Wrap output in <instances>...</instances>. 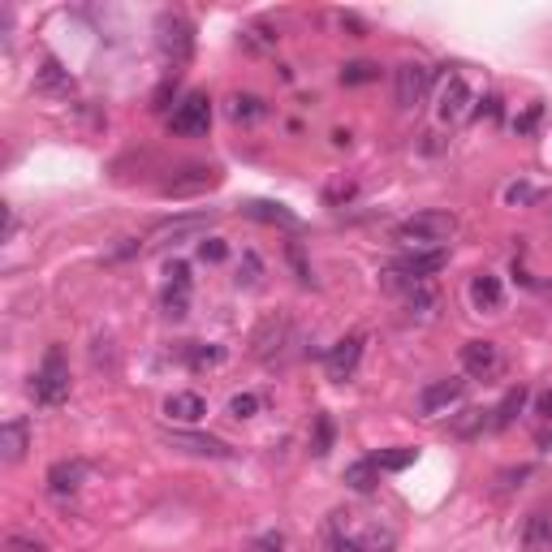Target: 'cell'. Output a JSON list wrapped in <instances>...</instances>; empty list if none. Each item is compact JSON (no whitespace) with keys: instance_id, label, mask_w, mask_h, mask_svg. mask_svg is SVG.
I'll return each mask as SVG.
<instances>
[{"instance_id":"cell-6","label":"cell","mask_w":552,"mask_h":552,"mask_svg":"<svg viewBox=\"0 0 552 552\" xmlns=\"http://www.w3.org/2000/svg\"><path fill=\"white\" fill-rule=\"evenodd\" d=\"M445 264H449V251H410L389 268V285L406 289L414 281H432L436 272H445Z\"/></svg>"},{"instance_id":"cell-36","label":"cell","mask_w":552,"mask_h":552,"mask_svg":"<svg viewBox=\"0 0 552 552\" xmlns=\"http://www.w3.org/2000/svg\"><path fill=\"white\" fill-rule=\"evenodd\" d=\"M5 548L9 552H48V544L44 540H31V535H9Z\"/></svg>"},{"instance_id":"cell-12","label":"cell","mask_w":552,"mask_h":552,"mask_svg":"<svg viewBox=\"0 0 552 552\" xmlns=\"http://www.w3.org/2000/svg\"><path fill=\"white\" fill-rule=\"evenodd\" d=\"M358 358H363V333H350L341 337L333 350H328L324 367H328V380H350L358 371Z\"/></svg>"},{"instance_id":"cell-38","label":"cell","mask_w":552,"mask_h":552,"mask_svg":"<svg viewBox=\"0 0 552 552\" xmlns=\"http://www.w3.org/2000/svg\"><path fill=\"white\" fill-rule=\"evenodd\" d=\"M354 195H358V186H354V182H337L333 190H328V203L337 207V203H350Z\"/></svg>"},{"instance_id":"cell-17","label":"cell","mask_w":552,"mask_h":552,"mask_svg":"<svg viewBox=\"0 0 552 552\" xmlns=\"http://www.w3.org/2000/svg\"><path fill=\"white\" fill-rule=\"evenodd\" d=\"M522 548H527V552L552 548V501L527 514V522H522Z\"/></svg>"},{"instance_id":"cell-34","label":"cell","mask_w":552,"mask_h":552,"mask_svg":"<svg viewBox=\"0 0 552 552\" xmlns=\"http://www.w3.org/2000/svg\"><path fill=\"white\" fill-rule=\"evenodd\" d=\"M199 259H203V264H225V259H229V242L225 238H203L199 242Z\"/></svg>"},{"instance_id":"cell-35","label":"cell","mask_w":552,"mask_h":552,"mask_svg":"<svg viewBox=\"0 0 552 552\" xmlns=\"http://www.w3.org/2000/svg\"><path fill=\"white\" fill-rule=\"evenodd\" d=\"M540 117H544V104H531L522 117H514V130H518V134H531L535 126H540Z\"/></svg>"},{"instance_id":"cell-16","label":"cell","mask_w":552,"mask_h":552,"mask_svg":"<svg viewBox=\"0 0 552 552\" xmlns=\"http://www.w3.org/2000/svg\"><path fill=\"white\" fill-rule=\"evenodd\" d=\"M216 182H220V173L212 164H186L182 173H173L169 182H164V195H195V190H207Z\"/></svg>"},{"instance_id":"cell-8","label":"cell","mask_w":552,"mask_h":552,"mask_svg":"<svg viewBox=\"0 0 552 552\" xmlns=\"http://www.w3.org/2000/svg\"><path fill=\"white\" fill-rule=\"evenodd\" d=\"M427 87H432V69H427L423 61H406L393 69V91H397V108H414L423 104Z\"/></svg>"},{"instance_id":"cell-10","label":"cell","mask_w":552,"mask_h":552,"mask_svg":"<svg viewBox=\"0 0 552 552\" xmlns=\"http://www.w3.org/2000/svg\"><path fill=\"white\" fill-rule=\"evenodd\" d=\"M160 311L169 320H186V311H190V268L186 264H169V281L160 289Z\"/></svg>"},{"instance_id":"cell-14","label":"cell","mask_w":552,"mask_h":552,"mask_svg":"<svg viewBox=\"0 0 552 552\" xmlns=\"http://www.w3.org/2000/svg\"><path fill=\"white\" fill-rule=\"evenodd\" d=\"M462 393H466V380H432V384H423V393H419V410L427 419H432V414H445L449 406L462 402Z\"/></svg>"},{"instance_id":"cell-28","label":"cell","mask_w":552,"mask_h":552,"mask_svg":"<svg viewBox=\"0 0 552 552\" xmlns=\"http://www.w3.org/2000/svg\"><path fill=\"white\" fill-rule=\"evenodd\" d=\"M39 87H44V91H61V95H69V91H74V78L65 74L57 57H48L44 69H39Z\"/></svg>"},{"instance_id":"cell-15","label":"cell","mask_w":552,"mask_h":552,"mask_svg":"<svg viewBox=\"0 0 552 552\" xmlns=\"http://www.w3.org/2000/svg\"><path fill=\"white\" fill-rule=\"evenodd\" d=\"M87 483V462L82 458H61L48 466V492L52 496H74Z\"/></svg>"},{"instance_id":"cell-5","label":"cell","mask_w":552,"mask_h":552,"mask_svg":"<svg viewBox=\"0 0 552 552\" xmlns=\"http://www.w3.org/2000/svg\"><path fill=\"white\" fill-rule=\"evenodd\" d=\"M156 44H160V52H164V61H169V65H186L190 52H195V26H190L182 13H160Z\"/></svg>"},{"instance_id":"cell-39","label":"cell","mask_w":552,"mask_h":552,"mask_svg":"<svg viewBox=\"0 0 552 552\" xmlns=\"http://www.w3.org/2000/svg\"><path fill=\"white\" fill-rule=\"evenodd\" d=\"M337 22H341V31H350L354 39H363V35H367V22H363V18H354V13H341Z\"/></svg>"},{"instance_id":"cell-24","label":"cell","mask_w":552,"mask_h":552,"mask_svg":"<svg viewBox=\"0 0 552 552\" xmlns=\"http://www.w3.org/2000/svg\"><path fill=\"white\" fill-rule=\"evenodd\" d=\"M436 307H440V289L432 281L406 285V311H410V320H432Z\"/></svg>"},{"instance_id":"cell-26","label":"cell","mask_w":552,"mask_h":552,"mask_svg":"<svg viewBox=\"0 0 552 552\" xmlns=\"http://www.w3.org/2000/svg\"><path fill=\"white\" fill-rule=\"evenodd\" d=\"M345 483H350L354 492H376V483H380V466L371 462V458H363V462H350L345 466Z\"/></svg>"},{"instance_id":"cell-32","label":"cell","mask_w":552,"mask_h":552,"mask_svg":"<svg viewBox=\"0 0 552 552\" xmlns=\"http://www.w3.org/2000/svg\"><path fill=\"white\" fill-rule=\"evenodd\" d=\"M376 78H380V65H371V61H350L341 69L345 87H367V82H376Z\"/></svg>"},{"instance_id":"cell-33","label":"cell","mask_w":552,"mask_h":552,"mask_svg":"<svg viewBox=\"0 0 552 552\" xmlns=\"http://www.w3.org/2000/svg\"><path fill=\"white\" fill-rule=\"evenodd\" d=\"M255 414H259V397L255 393H233L229 397V419L246 423V419H255Z\"/></svg>"},{"instance_id":"cell-20","label":"cell","mask_w":552,"mask_h":552,"mask_svg":"<svg viewBox=\"0 0 552 552\" xmlns=\"http://www.w3.org/2000/svg\"><path fill=\"white\" fill-rule=\"evenodd\" d=\"M225 113H229V121H238V126H255V121L268 117V100H264V95H255V91H233Z\"/></svg>"},{"instance_id":"cell-42","label":"cell","mask_w":552,"mask_h":552,"mask_svg":"<svg viewBox=\"0 0 552 552\" xmlns=\"http://www.w3.org/2000/svg\"><path fill=\"white\" fill-rule=\"evenodd\" d=\"M535 414H540L544 423H552V389H544L540 397H535Z\"/></svg>"},{"instance_id":"cell-1","label":"cell","mask_w":552,"mask_h":552,"mask_svg":"<svg viewBox=\"0 0 552 552\" xmlns=\"http://www.w3.org/2000/svg\"><path fill=\"white\" fill-rule=\"evenodd\" d=\"M397 531L371 509H337L328 518V552H393Z\"/></svg>"},{"instance_id":"cell-3","label":"cell","mask_w":552,"mask_h":552,"mask_svg":"<svg viewBox=\"0 0 552 552\" xmlns=\"http://www.w3.org/2000/svg\"><path fill=\"white\" fill-rule=\"evenodd\" d=\"M31 397L44 410L52 406H61L65 397H69V363H65V350L61 345H52V350L44 354V363L35 367V376H31Z\"/></svg>"},{"instance_id":"cell-7","label":"cell","mask_w":552,"mask_h":552,"mask_svg":"<svg viewBox=\"0 0 552 552\" xmlns=\"http://www.w3.org/2000/svg\"><path fill=\"white\" fill-rule=\"evenodd\" d=\"M207 126H212V100H207L203 91L182 95L177 108H173V117H169V130L195 138V134H207Z\"/></svg>"},{"instance_id":"cell-11","label":"cell","mask_w":552,"mask_h":552,"mask_svg":"<svg viewBox=\"0 0 552 552\" xmlns=\"http://www.w3.org/2000/svg\"><path fill=\"white\" fill-rule=\"evenodd\" d=\"M294 324L289 320H268L264 328L255 333V354L264 358V363H281L285 358V345H294Z\"/></svg>"},{"instance_id":"cell-2","label":"cell","mask_w":552,"mask_h":552,"mask_svg":"<svg viewBox=\"0 0 552 552\" xmlns=\"http://www.w3.org/2000/svg\"><path fill=\"white\" fill-rule=\"evenodd\" d=\"M458 233L453 212H414L393 229V242L406 251H445V242Z\"/></svg>"},{"instance_id":"cell-40","label":"cell","mask_w":552,"mask_h":552,"mask_svg":"<svg viewBox=\"0 0 552 552\" xmlns=\"http://www.w3.org/2000/svg\"><path fill=\"white\" fill-rule=\"evenodd\" d=\"M289 259H294V268H298V281L311 285V268L302 264V246H298V242H289Z\"/></svg>"},{"instance_id":"cell-13","label":"cell","mask_w":552,"mask_h":552,"mask_svg":"<svg viewBox=\"0 0 552 552\" xmlns=\"http://www.w3.org/2000/svg\"><path fill=\"white\" fill-rule=\"evenodd\" d=\"M466 298H471V307H475L479 315L501 311V307H505V285H501V276H492V272H475V276H471V285H466Z\"/></svg>"},{"instance_id":"cell-27","label":"cell","mask_w":552,"mask_h":552,"mask_svg":"<svg viewBox=\"0 0 552 552\" xmlns=\"http://www.w3.org/2000/svg\"><path fill=\"white\" fill-rule=\"evenodd\" d=\"M522 406H527V389H522V384H518V389H509V393H505V402L492 410L488 427H496V432H501V427H509V423H514V414H518Z\"/></svg>"},{"instance_id":"cell-31","label":"cell","mask_w":552,"mask_h":552,"mask_svg":"<svg viewBox=\"0 0 552 552\" xmlns=\"http://www.w3.org/2000/svg\"><path fill=\"white\" fill-rule=\"evenodd\" d=\"M238 285H242V289H259V285H264V259H259L255 251H242Z\"/></svg>"},{"instance_id":"cell-25","label":"cell","mask_w":552,"mask_h":552,"mask_svg":"<svg viewBox=\"0 0 552 552\" xmlns=\"http://www.w3.org/2000/svg\"><path fill=\"white\" fill-rule=\"evenodd\" d=\"M242 212L251 216V220H264V225H298V216L289 212L285 203H268V199H251V203H242Z\"/></svg>"},{"instance_id":"cell-43","label":"cell","mask_w":552,"mask_h":552,"mask_svg":"<svg viewBox=\"0 0 552 552\" xmlns=\"http://www.w3.org/2000/svg\"><path fill=\"white\" fill-rule=\"evenodd\" d=\"M13 229H18V216H13V207H5V242L13 238Z\"/></svg>"},{"instance_id":"cell-41","label":"cell","mask_w":552,"mask_h":552,"mask_svg":"<svg viewBox=\"0 0 552 552\" xmlns=\"http://www.w3.org/2000/svg\"><path fill=\"white\" fill-rule=\"evenodd\" d=\"M479 108H475V113L479 117H501V95H483V100H475Z\"/></svg>"},{"instance_id":"cell-22","label":"cell","mask_w":552,"mask_h":552,"mask_svg":"<svg viewBox=\"0 0 552 552\" xmlns=\"http://www.w3.org/2000/svg\"><path fill=\"white\" fill-rule=\"evenodd\" d=\"M182 358H186L190 371H216V367H225L229 350H225V345H216V341H186Z\"/></svg>"},{"instance_id":"cell-29","label":"cell","mask_w":552,"mask_h":552,"mask_svg":"<svg viewBox=\"0 0 552 552\" xmlns=\"http://www.w3.org/2000/svg\"><path fill=\"white\" fill-rule=\"evenodd\" d=\"M414 458H419V449H406V445L371 453V462H376V466H380V475H384V471H406V466H410Z\"/></svg>"},{"instance_id":"cell-18","label":"cell","mask_w":552,"mask_h":552,"mask_svg":"<svg viewBox=\"0 0 552 552\" xmlns=\"http://www.w3.org/2000/svg\"><path fill=\"white\" fill-rule=\"evenodd\" d=\"M203 414H207V402H203V393H169L164 397V419H173V423H186V427H195L203 423Z\"/></svg>"},{"instance_id":"cell-19","label":"cell","mask_w":552,"mask_h":552,"mask_svg":"<svg viewBox=\"0 0 552 552\" xmlns=\"http://www.w3.org/2000/svg\"><path fill=\"white\" fill-rule=\"evenodd\" d=\"M26 449H31V423L22 419V414H13V419H5V427H0V453H5V462H22Z\"/></svg>"},{"instance_id":"cell-23","label":"cell","mask_w":552,"mask_h":552,"mask_svg":"<svg viewBox=\"0 0 552 552\" xmlns=\"http://www.w3.org/2000/svg\"><path fill=\"white\" fill-rule=\"evenodd\" d=\"M169 445L173 449H186V453H199V458H233V449L216 436H195V432H169Z\"/></svg>"},{"instance_id":"cell-21","label":"cell","mask_w":552,"mask_h":552,"mask_svg":"<svg viewBox=\"0 0 552 552\" xmlns=\"http://www.w3.org/2000/svg\"><path fill=\"white\" fill-rule=\"evenodd\" d=\"M548 195H552V186L548 182H535V177H518V182H509L501 190L505 207H540Z\"/></svg>"},{"instance_id":"cell-30","label":"cell","mask_w":552,"mask_h":552,"mask_svg":"<svg viewBox=\"0 0 552 552\" xmlns=\"http://www.w3.org/2000/svg\"><path fill=\"white\" fill-rule=\"evenodd\" d=\"M333 440H337V423H333V414H315L311 453H315V458H328V449H333Z\"/></svg>"},{"instance_id":"cell-9","label":"cell","mask_w":552,"mask_h":552,"mask_svg":"<svg viewBox=\"0 0 552 552\" xmlns=\"http://www.w3.org/2000/svg\"><path fill=\"white\" fill-rule=\"evenodd\" d=\"M458 363H462L466 376L488 380V376H496V371H501V345L475 337V341H466L462 350H458Z\"/></svg>"},{"instance_id":"cell-37","label":"cell","mask_w":552,"mask_h":552,"mask_svg":"<svg viewBox=\"0 0 552 552\" xmlns=\"http://www.w3.org/2000/svg\"><path fill=\"white\" fill-rule=\"evenodd\" d=\"M242 39H246V44H251V48H272V44H276V39H281V35H272L268 26H251V31H246Z\"/></svg>"},{"instance_id":"cell-4","label":"cell","mask_w":552,"mask_h":552,"mask_svg":"<svg viewBox=\"0 0 552 552\" xmlns=\"http://www.w3.org/2000/svg\"><path fill=\"white\" fill-rule=\"evenodd\" d=\"M471 104H475V91L466 82L462 69H449L436 87V121L440 126H458V121L471 117Z\"/></svg>"}]
</instances>
